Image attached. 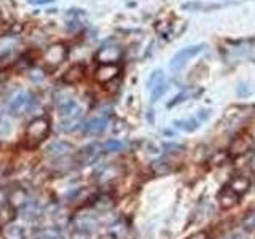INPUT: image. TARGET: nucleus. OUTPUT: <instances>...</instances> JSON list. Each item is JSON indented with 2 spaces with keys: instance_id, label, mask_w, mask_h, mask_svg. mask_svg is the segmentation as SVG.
Listing matches in <instances>:
<instances>
[{
  "instance_id": "obj_1",
  "label": "nucleus",
  "mask_w": 255,
  "mask_h": 239,
  "mask_svg": "<svg viewBox=\"0 0 255 239\" xmlns=\"http://www.w3.org/2000/svg\"><path fill=\"white\" fill-rule=\"evenodd\" d=\"M58 112L61 117V129L72 131L77 126L80 117H82V107L78 106L75 99H62L58 102Z\"/></svg>"
},
{
  "instance_id": "obj_2",
  "label": "nucleus",
  "mask_w": 255,
  "mask_h": 239,
  "mask_svg": "<svg viewBox=\"0 0 255 239\" xmlns=\"http://www.w3.org/2000/svg\"><path fill=\"white\" fill-rule=\"evenodd\" d=\"M206 43H198V45H190V46H185V48H182L180 51H177L174 56H172V59L169 62V69L174 72H180L183 67L187 66V62L190 59H193L195 56L198 54H201L204 50H206Z\"/></svg>"
},
{
  "instance_id": "obj_3",
  "label": "nucleus",
  "mask_w": 255,
  "mask_h": 239,
  "mask_svg": "<svg viewBox=\"0 0 255 239\" xmlns=\"http://www.w3.org/2000/svg\"><path fill=\"white\" fill-rule=\"evenodd\" d=\"M35 106V99L32 98V94L26 93V91H18L14 93L10 99H8L6 109L11 115L19 117L22 114H27Z\"/></svg>"
},
{
  "instance_id": "obj_4",
  "label": "nucleus",
  "mask_w": 255,
  "mask_h": 239,
  "mask_svg": "<svg viewBox=\"0 0 255 239\" xmlns=\"http://www.w3.org/2000/svg\"><path fill=\"white\" fill-rule=\"evenodd\" d=\"M48 132H50V121L43 117H38L29 123L27 129H26V137L30 142L38 143L46 137Z\"/></svg>"
},
{
  "instance_id": "obj_5",
  "label": "nucleus",
  "mask_w": 255,
  "mask_h": 239,
  "mask_svg": "<svg viewBox=\"0 0 255 239\" xmlns=\"http://www.w3.org/2000/svg\"><path fill=\"white\" fill-rule=\"evenodd\" d=\"M67 58V48L62 43H56L46 48V51L43 53V61L48 67H58L59 64H62Z\"/></svg>"
},
{
  "instance_id": "obj_6",
  "label": "nucleus",
  "mask_w": 255,
  "mask_h": 239,
  "mask_svg": "<svg viewBox=\"0 0 255 239\" xmlns=\"http://www.w3.org/2000/svg\"><path fill=\"white\" fill-rule=\"evenodd\" d=\"M101 151L102 150H101V147L98 145V143H90V145L83 147L77 153V161H78V164H83V166L91 164L99 158Z\"/></svg>"
},
{
  "instance_id": "obj_7",
  "label": "nucleus",
  "mask_w": 255,
  "mask_h": 239,
  "mask_svg": "<svg viewBox=\"0 0 255 239\" xmlns=\"http://www.w3.org/2000/svg\"><path fill=\"white\" fill-rule=\"evenodd\" d=\"M6 201L13 207V209H22L24 206L29 204V193L24 188L16 187V188L8 191Z\"/></svg>"
},
{
  "instance_id": "obj_8",
  "label": "nucleus",
  "mask_w": 255,
  "mask_h": 239,
  "mask_svg": "<svg viewBox=\"0 0 255 239\" xmlns=\"http://www.w3.org/2000/svg\"><path fill=\"white\" fill-rule=\"evenodd\" d=\"M107 118L106 117H94L90 118L88 121L83 124V132L86 135H99L106 131L107 127Z\"/></svg>"
},
{
  "instance_id": "obj_9",
  "label": "nucleus",
  "mask_w": 255,
  "mask_h": 239,
  "mask_svg": "<svg viewBox=\"0 0 255 239\" xmlns=\"http://www.w3.org/2000/svg\"><path fill=\"white\" fill-rule=\"evenodd\" d=\"M18 38L6 35L0 38V61H8L11 59L16 53V46H18Z\"/></svg>"
},
{
  "instance_id": "obj_10",
  "label": "nucleus",
  "mask_w": 255,
  "mask_h": 239,
  "mask_svg": "<svg viewBox=\"0 0 255 239\" xmlns=\"http://www.w3.org/2000/svg\"><path fill=\"white\" fill-rule=\"evenodd\" d=\"M252 148H255V137L252 132L238 137L233 142V145H231V151H233L235 155H244L247 151H251Z\"/></svg>"
},
{
  "instance_id": "obj_11",
  "label": "nucleus",
  "mask_w": 255,
  "mask_h": 239,
  "mask_svg": "<svg viewBox=\"0 0 255 239\" xmlns=\"http://www.w3.org/2000/svg\"><path fill=\"white\" fill-rule=\"evenodd\" d=\"M74 223L78 231H83V233L90 235L91 231H94L96 227H98V219L91 214H78Z\"/></svg>"
},
{
  "instance_id": "obj_12",
  "label": "nucleus",
  "mask_w": 255,
  "mask_h": 239,
  "mask_svg": "<svg viewBox=\"0 0 255 239\" xmlns=\"http://www.w3.org/2000/svg\"><path fill=\"white\" fill-rule=\"evenodd\" d=\"M70 151H72V145L69 142H64V140H56V142L50 143V145L46 147V153L50 155L53 159L66 158Z\"/></svg>"
},
{
  "instance_id": "obj_13",
  "label": "nucleus",
  "mask_w": 255,
  "mask_h": 239,
  "mask_svg": "<svg viewBox=\"0 0 255 239\" xmlns=\"http://www.w3.org/2000/svg\"><path fill=\"white\" fill-rule=\"evenodd\" d=\"M120 74V69L117 64H101L96 70V80L101 83H107L110 80L117 78V75Z\"/></svg>"
},
{
  "instance_id": "obj_14",
  "label": "nucleus",
  "mask_w": 255,
  "mask_h": 239,
  "mask_svg": "<svg viewBox=\"0 0 255 239\" xmlns=\"http://www.w3.org/2000/svg\"><path fill=\"white\" fill-rule=\"evenodd\" d=\"M120 48L118 46H106L104 45L96 54V59L101 64H115L120 58Z\"/></svg>"
},
{
  "instance_id": "obj_15",
  "label": "nucleus",
  "mask_w": 255,
  "mask_h": 239,
  "mask_svg": "<svg viewBox=\"0 0 255 239\" xmlns=\"http://www.w3.org/2000/svg\"><path fill=\"white\" fill-rule=\"evenodd\" d=\"M227 187L233 191L235 195H238L239 198H243L246 191L251 188V180L247 177H244V175H236V177H233L228 182Z\"/></svg>"
},
{
  "instance_id": "obj_16",
  "label": "nucleus",
  "mask_w": 255,
  "mask_h": 239,
  "mask_svg": "<svg viewBox=\"0 0 255 239\" xmlns=\"http://www.w3.org/2000/svg\"><path fill=\"white\" fill-rule=\"evenodd\" d=\"M177 129L180 131H185V132H195L199 126H201V120H199L196 115L191 117V118H185V120H175V121L172 123Z\"/></svg>"
},
{
  "instance_id": "obj_17",
  "label": "nucleus",
  "mask_w": 255,
  "mask_h": 239,
  "mask_svg": "<svg viewBox=\"0 0 255 239\" xmlns=\"http://www.w3.org/2000/svg\"><path fill=\"white\" fill-rule=\"evenodd\" d=\"M225 3H203V2H185L182 3V8L187 11H211L223 8Z\"/></svg>"
},
{
  "instance_id": "obj_18",
  "label": "nucleus",
  "mask_w": 255,
  "mask_h": 239,
  "mask_svg": "<svg viewBox=\"0 0 255 239\" xmlns=\"http://www.w3.org/2000/svg\"><path fill=\"white\" fill-rule=\"evenodd\" d=\"M239 198L238 195H235L233 191H231L228 187H225L219 195V201H220V206L223 207V209H230V207H233L235 204L239 203Z\"/></svg>"
},
{
  "instance_id": "obj_19",
  "label": "nucleus",
  "mask_w": 255,
  "mask_h": 239,
  "mask_svg": "<svg viewBox=\"0 0 255 239\" xmlns=\"http://www.w3.org/2000/svg\"><path fill=\"white\" fill-rule=\"evenodd\" d=\"M82 77H83V67H82V66H72V67L66 72V75L62 77V82H64V83H67V85H74V83H77Z\"/></svg>"
},
{
  "instance_id": "obj_20",
  "label": "nucleus",
  "mask_w": 255,
  "mask_h": 239,
  "mask_svg": "<svg viewBox=\"0 0 255 239\" xmlns=\"http://www.w3.org/2000/svg\"><path fill=\"white\" fill-rule=\"evenodd\" d=\"M35 239H64L58 228H43L35 235Z\"/></svg>"
},
{
  "instance_id": "obj_21",
  "label": "nucleus",
  "mask_w": 255,
  "mask_h": 239,
  "mask_svg": "<svg viewBox=\"0 0 255 239\" xmlns=\"http://www.w3.org/2000/svg\"><path fill=\"white\" fill-rule=\"evenodd\" d=\"M167 91V83H166V78L161 80L158 85H155L153 88L150 90V99L151 102H156L158 99H161V96H164V93Z\"/></svg>"
},
{
  "instance_id": "obj_22",
  "label": "nucleus",
  "mask_w": 255,
  "mask_h": 239,
  "mask_svg": "<svg viewBox=\"0 0 255 239\" xmlns=\"http://www.w3.org/2000/svg\"><path fill=\"white\" fill-rule=\"evenodd\" d=\"M101 148H102V151H107V153H115V151H122L125 148V142L117 140V139H110L107 142H104Z\"/></svg>"
},
{
  "instance_id": "obj_23",
  "label": "nucleus",
  "mask_w": 255,
  "mask_h": 239,
  "mask_svg": "<svg viewBox=\"0 0 255 239\" xmlns=\"http://www.w3.org/2000/svg\"><path fill=\"white\" fill-rule=\"evenodd\" d=\"M5 239H26L24 231L18 225H8L5 228Z\"/></svg>"
},
{
  "instance_id": "obj_24",
  "label": "nucleus",
  "mask_w": 255,
  "mask_h": 239,
  "mask_svg": "<svg viewBox=\"0 0 255 239\" xmlns=\"http://www.w3.org/2000/svg\"><path fill=\"white\" fill-rule=\"evenodd\" d=\"M161 80H164V74H163V70L161 69H156V70H153L151 72V75L148 77V80H147V88L148 90H151L155 85H158Z\"/></svg>"
},
{
  "instance_id": "obj_25",
  "label": "nucleus",
  "mask_w": 255,
  "mask_h": 239,
  "mask_svg": "<svg viewBox=\"0 0 255 239\" xmlns=\"http://www.w3.org/2000/svg\"><path fill=\"white\" fill-rule=\"evenodd\" d=\"M24 219L27 220H35L37 217H40V211L37 206H24Z\"/></svg>"
},
{
  "instance_id": "obj_26",
  "label": "nucleus",
  "mask_w": 255,
  "mask_h": 239,
  "mask_svg": "<svg viewBox=\"0 0 255 239\" xmlns=\"http://www.w3.org/2000/svg\"><path fill=\"white\" fill-rule=\"evenodd\" d=\"M11 134V123L6 118H0V137H6Z\"/></svg>"
},
{
  "instance_id": "obj_27",
  "label": "nucleus",
  "mask_w": 255,
  "mask_h": 239,
  "mask_svg": "<svg viewBox=\"0 0 255 239\" xmlns=\"http://www.w3.org/2000/svg\"><path fill=\"white\" fill-rule=\"evenodd\" d=\"M190 98V93H187V91H183V93H180V94H177L175 98L171 101V102H167V107H174V106H177V104H180V102H183L185 99H188Z\"/></svg>"
},
{
  "instance_id": "obj_28",
  "label": "nucleus",
  "mask_w": 255,
  "mask_h": 239,
  "mask_svg": "<svg viewBox=\"0 0 255 239\" xmlns=\"http://www.w3.org/2000/svg\"><path fill=\"white\" fill-rule=\"evenodd\" d=\"M244 227H246L247 230H254V228H255V212H252V214L249 215V217L246 219Z\"/></svg>"
},
{
  "instance_id": "obj_29",
  "label": "nucleus",
  "mask_w": 255,
  "mask_h": 239,
  "mask_svg": "<svg viewBox=\"0 0 255 239\" xmlns=\"http://www.w3.org/2000/svg\"><path fill=\"white\" fill-rule=\"evenodd\" d=\"M238 96H241V98H244V96H247V94H251V88H247V85L246 83H243V85H239L238 86Z\"/></svg>"
},
{
  "instance_id": "obj_30",
  "label": "nucleus",
  "mask_w": 255,
  "mask_h": 239,
  "mask_svg": "<svg viewBox=\"0 0 255 239\" xmlns=\"http://www.w3.org/2000/svg\"><path fill=\"white\" fill-rule=\"evenodd\" d=\"M29 77L32 78V80H37V82H38V80H43V72L42 70H30L29 72Z\"/></svg>"
},
{
  "instance_id": "obj_31",
  "label": "nucleus",
  "mask_w": 255,
  "mask_h": 239,
  "mask_svg": "<svg viewBox=\"0 0 255 239\" xmlns=\"http://www.w3.org/2000/svg\"><path fill=\"white\" fill-rule=\"evenodd\" d=\"M188 239H209V235L204 233V231H199V233H195V235H191Z\"/></svg>"
},
{
  "instance_id": "obj_32",
  "label": "nucleus",
  "mask_w": 255,
  "mask_h": 239,
  "mask_svg": "<svg viewBox=\"0 0 255 239\" xmlns=\"http://www.w3.org/2000/svg\"><path fill=\"white\" fill-rule=\"evenodd\" d=\"M30 5H48V3H53L54 0H27Z\"/></svg>"
},
{
  "instance_id": "obj_33",
  "label": "nucleus",
  "mask_w": 255,
  "mask_h": 239,
  "mask_svg": "<svg viewBox=\"0 0 255 239\" xmlns=\"http://www.w3.org/2000/svg\"><path fill=\"white\" fill-rule=\"evenodd\" d=\"M251 167L255 171V153L252 155V161H251Z\"/></svg>"
},
{
  "instance_id": "obj_34",
  "label": "nucleus",
  "mask_w": 255,
  "mask_h": 239,
  "mask_svg": "<svg viewBox=\"0 0 255 239\" xmlns=\"http://www.w3.org/2000/svg\"><path fill=\"white\" fill-rule=\"evenodd\" d=\"M228 239H244L243 236H231V238H228Z\"/></svg>"
},
{
  "instance_id": "obj_35",
  "label": "nucleus",
  "mask_w": 255,
  "mask_h": 239,
  "mask_svg": "<svg viewBox=\"0 0 255 239\" xmlns=\"http://www.w3.org/2000/svg\"><path fill=\"white\" fill-rule=\"evenodd\" d=\"M102 239H114V238H112V236H104Z\"/></svg>"
}]
</instances>
